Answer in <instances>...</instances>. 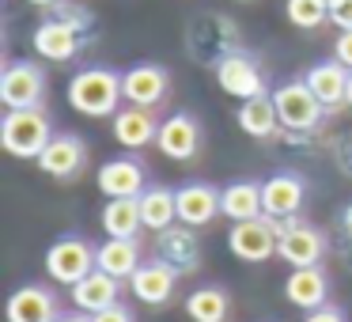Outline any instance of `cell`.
<instances>
[{
	"label": "cell",
	"mask_w": 352,
	"mask_h": 322,
	"mask_svg": "<svg viewBox=\"0 0 352 322\" xmlns=\"http://www.w3.org/2000/svg\"><path fill=\"white\" fill-rule=\"evenodd\" d=\"M182 46L190 54L193 65H205V69H216L220 61H228L231 54L243 50V31L231 16H220V12H201L186 23L182 31Z\"/></svg>",
	"instance_id": "obj_1"
},
{
	"label": "cell",
	"mask_w": 352,
	"mask_h": 322,
	"mask_svg": "<svg viewBox=\"0 0 352 322\" xmlns=\"http://www.w3.org/2000/svg\"><path fill=\"white\" fill-rule=\"evenodd\" d=\"M69 107L84 118H114L122 110V76L114 69H102V65H91V69H80L76 76L69 80Z\"/></svg>",
	"instance_id": "obj_2"
},
{
	"label": "cell",
	"mask_w": 352,
	"mask_h": 322,
	"mask_svg": "<svg viewBox=\"0 0 352 322\" xmlns=\"http://www.w3.org/2000/svg\"><path fill=\"white\" fill-rule=\"evenodd\" d=\"M50 140H54V125H50V114L42 107L8 110L0 122V144L16 160H38Z\"/></svg>",
	"instance_id": "obj_3"
},
{
	"label": "cell",
	"mask_w": 352,
	"mask_h": 322,
	"mask_svg": "<svg viewBox=\"0 0 352 322\" xmlns=\"http://www.w3.org/2000/svg\"><path fill=\"white\" fill-rule=\"evenodd\" d=\"M273 103H276V114H280V129H288V133H314L322 125V118L329 114L318 103V95L307 87V80L280 84L273 92Z\"/></svg>",
	"instance_id": "obj_4"
},
{
	"label": "cell",
	"mask_w": 352,
	"mask_h": 322,
	"mask_svg": "<svg viewBox=\"0 0 352 322\" xmlns=\"http://www.w3.org/2000/svg\"><path fill=\"white\" fill-rule=\"evenodd\" d=\"M95 250H99V246H91L80 235H61L57 243H50V250H46L50 281L65 284V288H72L76 281H84V277L99 266V261H95Z\"/></svg>",
	"instance_id": "obj_5"
},
{
	"label": "cell",
	"mask_w": 352,
	"mask_h": 322,
	"mask_svg": "<svg viewBox=\"0 0 352 322\" xmlns=\"http://www.w3.org/2000/svg\"><path fill=\"white\" fill-rule=\"evenodd\" d=\"M276 243H280V220H269V216L239 220L235 228L228 231V250L235 254L239 261H250V266L273 258Z\"/></svg>",
	"instance_id": "obj_6"
},
{
	"label": "cell",
	"mask_w": 352,
	"mask_h": 322,
	"mask_svg": "<svg viewBox=\"0 0 352 322\" xmlns=\"http://www.w3.org/2000/svg\"><path fill=\"white\" fill-rule=\"evenodd\" d=\"M46 95V72L34 61H8L0 72V103L8 110H27V107H42Z\"/></svg>",
	"instance_id": "obj_7"
},
{
	"label": "cell",
	"mask_w": 352,
	"mask_h": 322,
	"mask_svg": "<svg viewBox=\"0 0 352 322\" xmlns=\"http://www.w3.org/2000/svg\"><path fill=\"white\" fill-rule=\"evenodd\" d=\"M329 250V239L318 228L303 220H280V243H276V258H284L292 269L318 266Z\"/></svg>",
	"instance_id": "obj_8"
},
{
	"label": "cell",
	"mask_w": 352,
	"mask_h": 322,
	"mask_svg": "<svg viewBox=\"0 0 352 322\" xmlns=\"http://www.w3.org/2000/svg\"><path fill=\"white\" fill-rule=\"evenodd\" d=\"M216 84H220L231 99H239V103L258 99V95H269L265 76H261L258 61H254L246 50H239V54H231L228 61L216 65Z\"/></svg>",
	"instance_id": "obj_9"
},
{
	"label": "cell",
	"mask_w": 352,
	"mask_h": 322,
	"mask_svg": "<svg viewBox=\"0 0 352 322\" xmlns=\"http://www.w3.org/2000/svg\"><path fill=\"white\" fill-rule=\"evenodd\" d=\"M34 163H38L42 175L57 178V182H72V178L87 167V144L76 133H54V140H50L46 152Z\"/></svg>",
	"instance_id": "obj_10"
},
{
	"label": "cell",
	"mask_w": 352,
	"mask_h": 322,
	"mask_svg": "<svg viewBox=\"0 0 352 322\" xmlns=\"http://www.w3.org/2000/svg\"><path fill=\"white\" fill-rule=\"evenodd\" d=\"M155 258H163L170 269H178V277L193 273L201 266V243L197 231L190 224H170L167 231H155Z\"/></svg>",
	"instance_id": "obj_11"
},
{
	"label": "cell",
	"mask_w": 352,
	"mask_h": 322,
	"mask_svg": "<svg viewBox=\"0 0 352 322\" xmlns=\"http://www.w3.org/2000/svg\"><path fill=\"white\" fill-rule=\"evenodd\" d=\"M155 144H160V152L167 155V160H175V163L197 160V152H201V125H197V118L186 114V110L170 114L167 122H160V137H155Z\"/></svg>",
	"instance_id": "obj_12"
},
{
	"label": "cell",
	"mask_w": 352,
	"mask_h": 322,
	"mask_svg": "<svg viewBox=\"0 0 352 322\" xmlns=\"http://www.w3.org/2000/svg\"><path fill=\"white\" fill-rule=\"evenodd\" d=\"M170 92V76L163 65H133L129 72H122V95L125 103H133V107H148L155 110L163 99H167Z\"/></svg>",
	"instance_id": "obj_13"
},
{
	"label": "cell",
	"mask_w": 352,
	"mask_h": 322,
	"mask_svg": "<svg viewBox=\"0 0 352 322\" xmlns=\"http://www.w3.org/2000/svg\"><path fill=\"white\" fill-rule=\"evenodd\" d=\"M303 197H307V182L292 171H280V175L261 182V205H265L269 220H296L299 208H303Z\"/></svg>",
	"instance_id": "obj_14"
},
{
	"label": "cell",
	"mask_w": 352,
	"mask_h": 322,
	"mask_svg": "<svg viewBox=\"0 0 352 322\" xmlns=\"http://www.w3.org/2000/svg\"><path fill=\"white\" fill-rule=\"evenodd\" d=\"M175 284H178V269H170L163 258L144 261V266H140L137 273L129 277V292L140 299V303H148V307L170 303V296H175Z\"/></svg>",
	"instance_id": "obj_15"
},
{
	"label": "cell",
	"mask_w": 352,
	"mask_h": 322,
	"mask_svg": "<svg viewBox=\"0 0 352 322\" xmlns=\"http://www.w3.org/2000/svg\"><path fill=\"white\" fill-rule=\"evenodd\" d=\"M95 186H99L102 197H140V193L148 190L144 163H140V160H129V155L102 163L99 175H95Z\"/></svg>",
	"instance_id": "obj_16"
},
{
	"label": "cell",
	"mask_w": 352,
	"mask_h": 322,
	"mask_svg": "<svg viewBox=\"0 0 352 322\" xmlns=\"http://www.w3.org/2000/svg\"><path fill=\"white\" fill-rule=\"evenodd\" d=\"M178 220L190 224V228H205V224H212L216 216L223 213L220 208V190L208 182H186L178 186Z\"/></svg>",
	"instance_id": "obj_17"
},
{
	"label": "cell",
	"mask_w": 352,
	"mask_h": 322,
	"mask_svg": "<svg viewBox=\"0 0 352 322\" xmlns=\"http://www.w3.org/2000/svg\"><path fill=\"white\" fill-rule=\"evenodd\" d=\"M303 80H307V87L318 95V103L329 110V114H333L337 107H344V99H349V69H344L337 57L311 65Z\"/></svg>",
	"instance_id": "obj_18"
},
{
	"label": "cell",
	"mask_w": 352,
	"mask_h": 322,
	"mask_svg": "<svg viewBox=\"0 0 352 322\" xmlns=\"http://www.w3.org/2000/svg\"><path fill=\"white\" fill-rule=\"evenodd\" d=\"M69 296H72V303H76V311L95 314V311H107L110 303H118V296H122V281H118V277H110L107 269L95 266L84 281L72 284Z\"/></svg>",
	"instance_id": "obj_19"
},
{
	"label": "cell",
	"mask_w": 352,
	"mask_h": 322,
	"mask_svg": "<svg viewBox=\"0 0 352 322\" xmlns=\"http://www.w3.org/2000/svg\"><path fill=\"white\" fill-rule=\"evenodd\" d=\"M284 296H288L292 307L299 311H314V307L329 303V277L322 266H303L292 269L288 281H284Z\"/></svg>",
	"instance_id": "obj_20"
},
{
	"label": "cell",
	"mask_w": 352,
	"mask_h": 322,
	"mask_svg": "<svg viewBox=\"0 0 352 322\" xmlns=\"http://www.w3.org/2000/svg\"><path fill=\"white\" fill-rule=\"evenodd\" d=\"M57 296L42 284H23L8 296V322H57Z\"/></svg>",
	"instance_id": "obj_21"
},
{
	"label": "cell",
	"mask_w": 352,
	"mask_h": 322,
	"mask_svg": "<svg viewBox=\"0 0 352 322\" xmlns=\"http://www.w3.org/2000/svg\"><path fill=\"white\" fill-rule=\"evenodd\" d=\"M31 46H34V54H42L46 61H72V57L80 54V46H84V39H80L72 27H65L61 19H46V23L34 27Z\"/></svg>",
	"instance_id": "obj_22"
},
{
	"label": "cell",
	"mask_w": 352,
	"mask_h": 322,
	"mask_svg": "<svg viewBox=\"0 0 352 322\" xmlns=\"http://www.w3.org/2000/svg\"><path fill=\"white\" fill-rule=\"evenodd\" d=\"M160 137V122H155V114L148 107H122L114 114V140L118 144H125V148H148L152 140Z\"/></svg>",
	"instance_id": "obj_23"
},
{
	"label": "cell",
	"mask_w": 352,
	"mask_h": 322,
	"mask_svg": "<svg viewBox=\"0 0 352 322\" xmlns=\"http://www.w3.org/2000/svg\"><path fill=\"white\" fill-rule=\"evenodd\" d=\"M220 208H223V216H228L231 224L265 216V205H261V182H254V178H239V182L223 186L220 190Z\"/></svg>",
	"instance_id": "obj_24"
},
{
	"label": "cell",
	"mask_w": 352,
	"mask_h": 322,
	"mask_svg": "<svg viewBox=\"0 0 352 322\" xmlns=\"http://www.w3.org/2000/svg\"><path fill=\"white\" fill-rule=\"evenodd\" d=\"M99 220H102V231L110 239H137V231L144 228L140 197H107Z\"/></svg>",
	"instance_id": "obj_25"
},
{
	"label": "cell",
	"mask_w": 352,
	"mask_h": 322,
	"mask_svg": "<svg viewBox=\"0 0 352 322\" xmlns=\"http://www.w3.org/2000/svg\"><path fill=\"white\" fill-rule=\"evenodd\" d=\"M95 261H99V269H107L110 277H118V281H129L133 273H137L144 261H140V243L137 239H110L95 250Z\"/></svg>",
	"instance_id": "obj_26"
},
{
	"label": "cell",
	"mask_w": 352,
	"mask_h": 322,
	"mask_svg": "<svg viewBox=\"0 0 352 322\" xmlns=\"http://www.w3.org/2000/svg\"><path fill=\"white\" fill-rule=\"evenodd\" d=\"M239 129L254 140H269L280 129V114H276L273 95H258V99H246L239 107Z\"/></svg>",
	"instance_id": "obj_27"
},
{
	"label": "cell",
	"mask_w": 352,
	"mask_h": 322,
	"mask_svg": "<svg viewBox=\"0 0 352 322\" xmlns=\"http://www.w3.org/2000/svg\"><path fill=\"white\" fill-rule=\"evenodd\" d=\"M140 216L148 231H167L170 224H178V193L167 186H148L140 193Z\"/></svg>",
	"instance_id": "obj_28"
},
{
	"label": "cell",
	"mask_w": 352,
	"mask_h": 322,
	"mask_svg": "<svg viewBox=\"0 0 352 322\" xmlns=\"http://www.w3.org/2000/svg\"><path fill=\"white\" fill-rule=\"evenodd\" d=\"M186 314H190L193 322H228L231 314V299L223 288H197L186 296Z\"/></svg>",
	"instance_id": "obj_29"
},
{
	"label": "cell",
	"mask_w": 352,
	"mask_h": 322,
	"mask_svg": "<svg viewBox=\"0 0 352 322\" xmlns=\"http://www.w3.org/2000/svg\"><path fill=\"white\" fill-rule=\"evenodd\" d=\"M284 16L299 31H314V27L329 23V0H288L284 4Z\"/></svg>",
	"instance_id": "obj_30"
},
{
	"label": "cell",
	"mask_w": 352,
	"mask_h": 322,
	"mask_svg": "<svg viewBox=\"0 0 352 322\" xmlns=\"http://www.w3.org/2000/svg\"><path fill=\"white\" fill-rule=\"evenodd\" d=\"M50 19H61V23H65V27H72V31H76L84 42H91V34H95V16L84 8V4H69V0H57V4H50Z\"/></svg>",
	"instance_id": "obj_31"
},
{
	"label": "cell",
	"mask_w": 352,
	"mask_h": 322,
	"mask_svg": "<svg viewBox=\"0 0 352 322\" xmlns=\"http://www.w3.org/2000/svg\"><path fill=\"white\" fill-rule=\"evenodd\" d=\"M333 160H337V167H341V175L352 178V129L333 140Z\"/></svg>",
	"instance_id": "obj_32"
},
{
	"label": "cell",
	"mask_w": 352,
	"mask_h": 322,
	"mask_svg": "<svg viewBox=\"0 0 352 322\" xmlns=\"http://www.w3.org/2000/svg\"><path fill=\"white\" fill-rule=\"evenodd\" d=\"M329 23L352 31V0H329Z\"/></svg>",
	"instance_id": "obj_33"
},
{
	"label": "cell",
	"mask_w": 352,
	"mask_h": 322,
	"mask_svg": "<svg viewBox=\"0 0 352 322\" xmlns=\"http://www.w3.org/2000/svg\"><path fill=\"white\" fill-rule=\"evenodd\" d=\"M91 322H133V311L122 303V299H118V303H110V307H107V311H95V314H91Z\"/></svg>",
	"instance_id": "obj_34"
},
{
	"label": "cell",
	"mask_w": 352,
	"mask_h": 322,
	"mask_svg": "<svg viewBox=\"0 0 352 322\" xmlns=\"http://www.w3.org/2000/svg\"><path fill=\"white\" fill-rule=\"evenodd\" d=\"M333 57L352 72V31H341V34H337V42H333Z\"/></svg>",
	"instance_id": "obj_35"
},
{
	"label": "cell",
	"mask_w": 352,
	"mask_h": 322,
	"mask_svg": "<svg viewBox=\"0 0 352 322\" xmlns=\"http://www.w3.org/2000/svg\"><path fill=\"white\" fill-rule=\"evenodd\" d=\"M303 322H344V311H341V307L322 303V307H314V311H307Z\"/></svg>",
	"instance_id": "obj_36"
},
{
	"label": "cell",
	"mask_w": 352,
	"mask_h": 322,
	"mask_svg": "<svg viewBox=\"0 0 352 322\" xmlns=\"http://www.w3.org/2000/svg\"><path fill=\"white\" fill-rule=\"evenodd\" d=\"M337 250H341V261L349 266V273H352V235H349V231H341V243H337Z\"/></svg>",
	"instance_id": "obj_37"
},
{
	"label": "cell",
	"mask_w": 352,
	"mask_h": 322,
	"mask_svg": "<svg viewBox=\"0 0 352 322\" xmlns=\"http://www.w3.org/2000/svg\"><path fill=\"white\" fill-rule=\"evenodd\" d=\"M341 231H349V235H352V201L341 208Z\"/></svg>",
	"instance_id": "obj_38"
},
{
	"label": "cell",
	"mask_w": 352,
	"mask_h": 322,
	"mask_svg": "<svg viewBox=\"0 0 352 322\" xmlns=\"http://www.w3.org/2000/svg\"><path fill=\"white\" fill-rule=\"evenodd\" d=\"M57 322H91V314H84V311H80V314H61Z\"/></svg>",
	"instance_id": "obj_39"
},
{
	"label": "cell",
	"mask_w": 352,
	"mask_h": 322,
	"mask_svg": "<svg viewBox=\"0 0 352 322\" xmlns=\"http://www.w3.org/2000/svg\"><path fill=\"white\" fill-rule=\"evenodd\" d=\"M27 4H38V8H50V4H57V0H27Z\"/></svg>",
	"instance_id": "obj_40"
},
{
	"label": "cell",
	"mask_w": 352,
	"mask_h": 322,
	"mask_svg": "<svg viewBox=\"0 0 352 322\" xmlns=\"http://www.w3.org/2000/svg\"><path fill=\"white\" fill-rule=\"evenodd\" d=\"M344 107H352V72H349V99H344Z\"/></svg>",
	"instance_id": "obj_41"
},
{
	"label": "cell",
	"mask_w": 352,
	"mask_h": 322,
	"mask_svg": "<svg viewBox=\"0 0 352 322\" xmlns=\"http://www.w3.org/2000/svg\"><path fill=\"white\" fill-rule=\"evenodd\" d=\"M235 4H250V0H235Z\"/></svg>",
	"instance_id": "obj_42"
}]
</instances>
